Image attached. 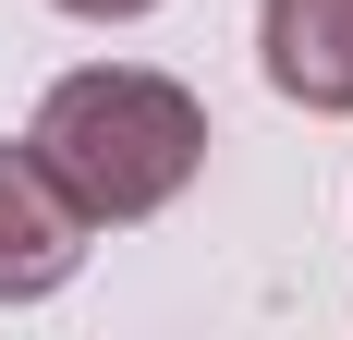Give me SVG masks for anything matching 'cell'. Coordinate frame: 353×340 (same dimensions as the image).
<instances>
[{
    "instance_id": "6da1fadb",
    "label": "cell",
    "mask_w": 353,
    "mask_h": 340,
    "mask_svg": "<svg viewBox=\"0 0 353 340\" xmlns=\"http://www.w3.org/2000/svg\"><path fill=\"white\" fill-rule=\"evenodd\" d=\"M25 146L73 195L85 231H134V219H159L208 170V109H195V85H171L146 61H85V73H61L37 98Z\"/></svg>"
},
{
    "instance_id": "7a4b0ae2",
    "label": "cell",
    "mask_w": 353,
    "mask_h": 340,
    "mask_svg": "<svg viewBox=\"0 0 353 340\" xmlns=\"http://www.w3.org/2000/svg\"><path fill=\"white\" fill-rule=\"evenodd\" d=\"M85 268V219L37 170V146H0V304H49Z\"/></svg>"
},
{
    "instance_id": "3957f363",
    "label": "cell",
    "mask_w": 353,
    "mask_h": 340,
    "mask_svg": "<svg viewBox=\"0 0 353 340\" xmlns=\"http://www.w3.org/2000/svg\"><path fill=\"white\" fill-rule=\"evenodd\" d=\"M256 73L292 109L353 122V0H256Z\"/></svg>"
},
{
    "instance_id": "277c9868",
    "label": "cell",
    "mask_w": 353,
    "mask_h": 340,
    "mask_svg": "<svg viewBox=\"0 0 353 340\" xmlns=\"http://www.w3.org/2000/svg\"><path fill=\"white\" fill-rule=\"evenodd\" d=\"M49 12H73V25H134V12H159V0H49Z\"/></svg>"
}]
</instances>
